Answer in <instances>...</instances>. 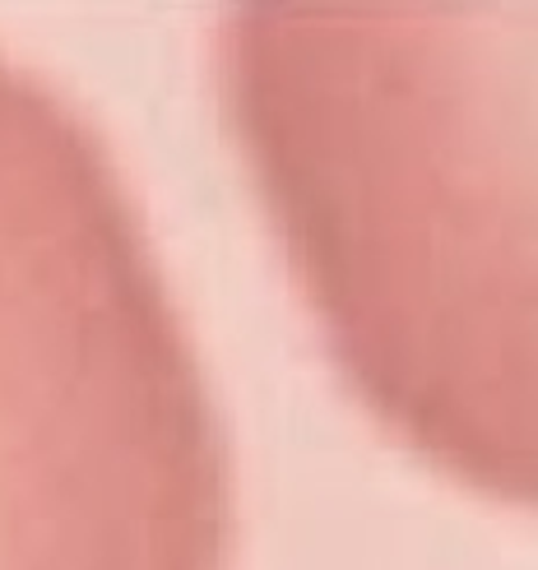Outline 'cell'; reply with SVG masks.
I'll return each mask as SVG.
<instances>
[{
    "mask_svg": "<svg viewBox=\"0 0 538 570\" xmlns=\"http://www.w3.org/2000/svg\"><path fill=\"white\" fill-rule=\"evenodd\" d=\"M223 413L117 154L0 51V570H233Z\"/></svg>",
    "mask_w": 538,
    "mask_h": 570,
    "instance_id": "1",
    "label": "cell"
}]
</instances>
